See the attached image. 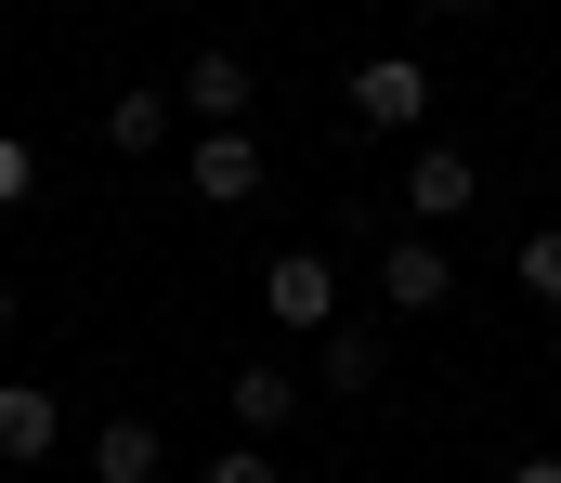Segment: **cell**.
<instances>
[{
  "mask_svg": "<svg viewBox=\"0 0 561 483\" xmlns=\"http://www.w3.org/2000/svg\"><path fill=\"white\" fill-rule=\"evenodd\" d=\"M313 366H327V392H379L392 340H379V326H327V340H313Z\"/></svg>",
  "mask_w": 561,
  "mask_h": 483,
  "instance_id": "obj_9",
  "label": "cell"
},
{
  "mask_svg": "<svg viewBox=\"0 0 561 483\" xmlns=\"http://www.w3.org/2000/svg\"><path fill=\"white\" fill-rule=\"evenodd\" d=\"M249 92H262V79H249V53H222V39H209V53L183 66V105H196V131H222V118H249Z\"/></svg>",
  "mask_w": 561,
  "mask_h": 483,
  "instance_id": "obj_6",
  "label": "cell"
},
{
  "mask_svg": "<svg viewBox=\"0 0 561 483\" xmlns=\"http://www.w3.org/2000/svg\"><path fill=\"white\" fill-rule=\"evenodd\" d=\"M26 183H39V158H26V145H13V131H0V209H13V196H26Z\"/></svg>",
  "mask_w": 561,
  "mask_h": 483,
  "instance_id": "obj_14",
  "label": "cell"
},
{
  "mask_svg": "<svg viewBox=\"0 0 561 483\" xmlns=\"http://www.w3.org/2000/svg\"><path fill=\"white\" fill-rule=\"evenodd\" d=\"M510 483H561V458H510Z\"/></svg>",
  "mask_w": 561,
  "mask_h": 483,
  "instance_id": "obj_15",
  "label": "cell"
},
{
  "mask_svg": "<svg viewBox=\"0 0 561 483\" xmlns=\"http://www.w3.org/2000/svg\"><path fill=\"white\" fill-rule=\"evenodd\" d=\"M523 288H536V301H561V222H536V235H523Z\"/></svg>",
  "mask_w": 561,
  "mask_h": 483,
  "instance_id": "obj_12",
  "label": "cell"
},
{
  "mask_svg": "<svg viewBox=\"0 0 561 483\" xmlns=\"http://www.w3.org/2000/svg\"><path fill=\"white\" fill-rule=\"evenodd\" d=\"M353 118H366V131H419V118H431V66H419V53L353 66Z\"/></svg>",
  "mask_w": 561,
  "mask_h": 483,
  "instance_id": "obj_3",
  "label": "cell"
},
{
  "mask_svg": "<svg viewBox=\"0 0 561 483\" xmlns=\"http://www.w3.org/2000/svg\"><path fill=\"white\" fill-rule=\"evenodd\" d=\"M53 445H66V405H53L39 379H0V458L26 471V458H53Z\"/></svg>",
  "mask_w": 561,
  "mask_h": 483,
  "instance_id": "obj_7",
  "label": "cell"
},
{
  "mask_svg": "<svg viewBox=\"0 0 561 483\" xmlns=\"http://www.w3.org/2000/svg\"><path fill=\"white\" fill-rule=\"evenodd\" d=\"M170 105H183V92H118V105H105V145H118V158H157V145H170Z\"/></svg>",
  "mask_w": 561,
  "mask_h": 483,
  "instance_id": "obj_10",
  "label": "cell"
},
{
  "mask_svg": "<svg viewBox=\"0 0 561 483\" xmlns=\"http://www.w3.org/2000/svg\"><path fill=\"white\" fill-rule=\"evenodd\" d=\"M470 196H483V170H470V145H419V158H405V209H419V222H457Z\"/></svg>",
  "mask_w": 561,
  "mask_h": 483,
  "instance_id": "obj_5",
  "label": "cell"
},
{
  "mask_svg": "<svg viewBox=\"0 0 561 483\" xmlns=\"http://www.w3.org/2000/svg\"><path fill=\"white\" fill-rule=\"evenodd\" d=\"M0 340H13V288H0Z\"/></svg>",
  "mask_w": 561,
  "mask_h": 483,
  "instance_id": "obj_17",
  "label": "cell"
},
{
  "mask_svg": "<svg viewBox=\"0 0 561 483\" xmlns=\"http://www.w3.org/2000/svg\"><path fill=\"white\" fill-rule=\"evenodd\" d=\"M431 13H496V0H431Z\"/></svg>",
  "mask_w": 561,
  "mask_h": 483,
  "instance_id": "obj_16",
  "label": "cell"
},
{
  "mask_svg": "<svg viewBox=\"0 0 561 483\" xmlns=\"http://www.w3.org/2000/svg\"><path fill=\"white\" fill-rule=\"evenodd\" d=\"M262 314L300 326V340H327V326H340V275H327L313 249H287V262H262Z\"/></svg>",
  "mask_w": 561,
  "mask_h": 483,
  "instance_id": "obj_2",
  "label": "cell"
},
{
  "mask_svg": "<svg viewBox=\"0 0 561 483\" xmlns=\"http://www.w3.org/2000/svg\"><path fill=\"white\" fill-rule=\"evenodd\" d=\"M170 471V432H157V418H105V432H92V483H157Z\"/></svg>",
  "mask_w": 561,
  "mask_h": 483,
  "instance_id": "obj_8",
  "label": "cell"
},
{
  "mask_svg": "<svg viewBox=\"0 0 561 483\" xmlns=\"http://www.w3.org/2000/svg\"><path fill=\"white\" fill-rule=\"evenodd\" d=\"M379 301H392V314H444V301H457V262H444L431 235H392V249H379Z\"/></svg>",
  "mask_w": 561,
  "mask_h": 483,
  "instance_id": "obj_4",
  "label": "cell"
},
{
  "mask_svg": "<svg viewBox=\"0 0 561 483\" xmlns=\"http://www.w3.org/2000/svg\"><path fill=\"white\" fill-rule=\"evenodd\" d=\"M183 183H196V209H249V196H262V145H249V118L196 131V145H183Z\"/></svg>",
  "mask_w": 561,
  "mask_h": 483,
  "instance_id": "obj_1",
  "label": "cell"
},
{
  "mask_svg": "<svg viewBox=\"0 0 561 483\" xmlns=\"http://www.w3.org/2000/svg\"><path fill=\"white\" fill-rule=\"evenodd\" d=\"M222 405H236L249 432H287V418H300V379H287V366H236V392H222Z\"/></svg>",
  "mask_w": 561,
  "mask_h": 483,
  "instance_id": "obj_11",
  "label": "cell"
},
{
  "mask_svg": "<svg viewBox=\"0 0 561 483\" xmlns=\"http://www.w3.org/2000/svg\"><path fill=\"white\" fill-rule=\"evenodd\" d=\"M209 483H275V458H262V445H222V458H209Z\"/></svg>",
  "mask_w": 561,
  "mask_h": 483,
  "instance_id": "obj_13",
  "label": "cell"
}]
</instances>
